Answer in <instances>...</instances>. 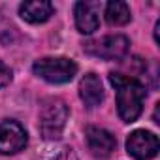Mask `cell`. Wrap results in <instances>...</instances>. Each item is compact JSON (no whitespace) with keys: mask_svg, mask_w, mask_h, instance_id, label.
Returning a JSON list of instances; mask_svg holds the SVG:
<instances>
[{"mask_svg":"<svg viewBox=\"0 0 160 160\" xmlns=\"http://www.w3.org/2000/svg\"><path fill=\"white\" fill-rule=\"evenodd\" d=\"M109 81L117 91V109L119 117L124 122H134L143 111L145 87L132 75H124L119 72L109 73Z\"/></svg>","mask_w":160,"mask_h":160,"instance_id":"6da1fadb","label":"cell"},{"mask_svg":"<svg viewBox=\"0 0 160 160\" xmlns=\"http://www.w3.org/2000/svg\"><path fill=\"white\" fill-rule=\"evenodd\" d=\"M38 119L40 134L45 139H58L68 121V106L60 98H45L40 106Z\"/></svg>","mask_w":160,"mask_h":160,"instance_id":"7a4b0ae2","label":"cell"},{"mask_svg":"<svg viewBox=\"0 0 160 160\" xmlns=\"http://www.w3.org/2000/svg\"><path fill=\"white\" fill-rule=\"evenodd\" d=\"M32 72L47 83L60 85L73 79V75L77 73V64L66 57H45L34 62Z\"/></svg>","mask_w":160,"mask_h":160,"instance_id":"3957f363","label":"cell"},{"mask_svg":"<svg viewBox=\"0 0 160 160\" xmlns=\"http://www.w3.org/2000/svg\"><path fill=\"white\" fill-rule=\"evenodd\" d=\"M85 53L104 58V60H121L126 57L130 49V40L122 34H113V36H104L100 40H92L83 45Z\"/></svg>","mask_w":160,"mask_h":160,"instance_id":"277c9868","label":"cell"},{"mask_svg":"<svg viewBox=\"0 0 160 160\" xmlns=\"http://www.w3.org/2000/svg\"><path fill=\"white\" fill-rule=\"evenodd\" d=\"M28 143L27 130L12 119L0 121V154H15Z\"/></svg>","mask_w":160,"mask_h":160,"instance_id":"5b68a950","label":"cell"},{"mask_svg":"<svg viewBox=\"0 0 160 160\" xmlns=\"http://www.w3.org/2000/svg\"><path fill=\"white\" fill-rule=\"evenodd\" d=\"M126 151L136 160H151L158 152V138L147 130H134L126 139Z\"/></svg>","mask_w":160,"mask_h":160,"instance_id":"8992f818","label":"cell"},{"mask_svg":"<svg viewBox=\"0 0 160 160\" xmlns=\"http://www.w3.org/2000/svg\"><path fill=\"white\" fill-rule=\"evenodd\" d=\"M85 138H87V145L89 151L96 156V158H108L115 147H117V139L111 132L100 128V126H87L85 130Z\"/></svg>","mask_w":160,"mask_h":160,"instance_id":"52a82bcc","label":"cell"},{"mask_svg":"<svg viewBox=\"0 0 160 160\" xmlns=\"http://www.w3.org/2000/svg\"><path fill=\"white\" fill-rule=\"evenodd\" d=\"M100 2H77L75 4V27L81 34H92L100 27Z\"/></svg>","mask_w":160,"mask_h":160,"instance_id":"ba28073f","label":"cell"},{"mask_svg":"<svg viewBox=\"0 0 160 160\" xmlns=\"http://www.w3.org/2000/svg\"><path fill=\"white\" fill-rule=\"evenodd\" d=\"M79 96L85 102L87 108H96L102 104L104 100V87H102V81L96 73H87L81 83H79Z\"/></svg>","mask_w":160,"mask_h":160,"instance_id":"9c48e42d","label":"cell"},{"mask_svg":"<svg viewBox=\"0 0 160 160\" xmlns=\"http://www.w3.org/2000/svg\"><path fill=\"white\" fill-rule=\"evenodd\" d=\"M53 12H55V8L47 0H34V2H25L19 6V15L27 23H32V25L45 23L53 15Z\"/></svg>","mask_w":160,"mask_h":160,"instance_id":"30bf717a","label":"cell"},{"mask_svg":"<svg viewBox=\"0 0 160 160\" xmlns=\"http://www.w3.org/2000/svg\"><path fill=\"white\" fill-rule=\"evenodd\" d=\"M132 19V13H130V8L126 2H108L106 4V21L111 25V27H122L126 23H130Z\"/></svg>","mask_w":160,"mask_h":160,"instance_id":"8fae6325","label":"cell"},{"mask_svg":"<svg viewBox=\"0 0 160 160\" xmlns=\"http://www.w3.org/2000/svg\"><path fill=\"white\" fill-rule=\"evenodd\" d=\"M12 79H13V73H12V70L0 60V87H6V85H10L12 83Z\"/></svg>","mask_w":160,"mask_h":160,"instance_id":"7c38bea8","label":"cell"},{"mask_svg":"<svg viewBox=\"0 0 160 160\" xmlns=\"http://www.w3.org/2000/svg\"><path fill=\"white\" fill-rule=\"evenodd\" d=\"M53 160H77V156H75V152L72 149H62Z\"/></svg>","mask_w":160,"mask_h":160,"instance_id":"4fadbf2b","label":"cell"}]
</instances>
